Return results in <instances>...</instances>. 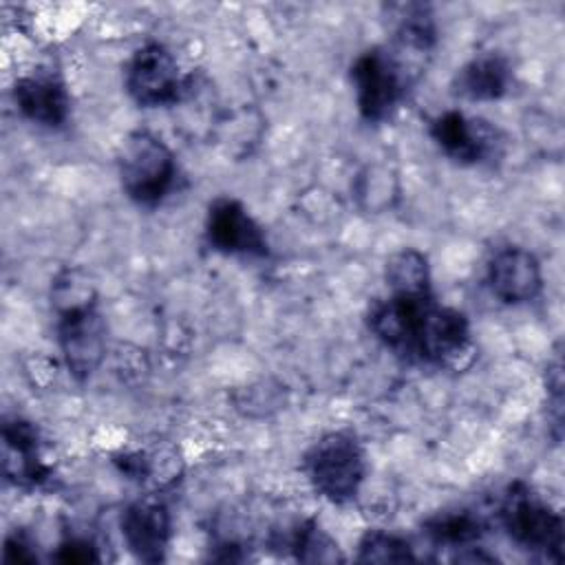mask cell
<instances>
[{"label":"cell","mask_w":565,"mask_h":565,"mask_svg":"<svg viewBox=\"0 0 565 565\" xmlns=\"http://www.w3.org/2000/svg\"><path fill=\"white\" fill-rule=\"evenodd\" d=\"M371 333L393 353L419 364H455L470 351L468 318L433 294H388L369 311Z\"/></svg>","instance_id":"cell-1"},{"label":"cell","mask_w":565,"mask_h":565,"mask_svg":"<svg viewBox=\"0 0 565 565\" xmlns=\"http://www.w3.org/2000/svg\"><path fill=\"white\" fill-rule=\"evenodd\" d=\"M117 168L124 192L143 207L159 205L177 179L174 152L150 130H135L121 141Z\"/></svg>","instance_id":"cell-2"},{"label":"cell","mask_w":565,"mask_h":565,"mask_svg":"<svg viewBox=\"0 0 565 565\" xmlns=\"http://www.w3.org/2000/svg\"><path fill=\"white\" fill-rule=\"evenodd\" d=\"M305 472L311 488L329 503L353 501L366 475L362 444L347 430L322 435L305 455Z\"/></svg>","instance_id":"cell-3"},{"label":"cell","mask_w":565,"mask_h":565,"mask_svg":"<svg viewBox=\"0 0 565 565\" xmlns=\"http://www.w3.org/2000/svg\"><path fill=\"white\" fill-rule=\"evenodd\" d=\"M499 519L508 536L523 550L547 561L563 558V516L527 483L514 481L508 486L499 505Z\"/></svg>","instance_id":"cell-4"},{"label":"cell","mask_w":565,"mask_h":565,"mask_svg":"<svg viewBox=\"0 0 565 565\" xmlns=\"http://www.w3.org/2000/svg\"><path fill=\"white\" fill-rule=\"evenodd\" d=\"M57 307V344L68 373L86 382L106 353V322L97 309L95 294L55 302Z\"/></svg>","instance_id":"cell-5"},{"label":"cell","mask_w":565,"mask_h":565,"mask_svg":"<svg viewBox=\"0 0 565 565\" xmlns=\"http://www.w3.org/2000/svg\"><path fill=\"white\" fill-rule=\"evenodd\" d=\"M349 75L355 90L358 110L362 119L373 124L388 119L411 90L384 46H373L360 53L353 60Z\"/></svg>","instance_id":"cell-6"},{"label":"cell","mask_w":565,"mask_h":565,"mask_svg":"<svg viewBox=\"0 0 565 565\" xmlns=\"http://www.w3.org/2000/svg\"><path fill=\"white\" fill-rule=\"evenodd\" d=\"M430 137L444 154L463 166L492 163L503 154V132L481 119L466 117L459 110H446L430 121Z\"/></svg>","instance_id":"cell-7"},{"label":"cell","mask_w":565,"mask_h":565,"mask_svg":"<svg viewBox=\"0 0 565 565\" xmlns=\"http://www.w3.org/2000/svg\"><path fill=\"white\" fill-rule=\"evenodd\" d=\"M124 82L128 95L146 108L174 104L183 93L179 64L159 42H146L130 55Z\"/></svg>","instance_id":"cell-8"},{"label":"cell","mask_w":565,"mask_h":565,"mask_svg":"<svg viewBox=\"0 0 565 565\" xmlns=\"http://www.w3.org/2000/svg\"><path fill=\"white\" fill-rule=\"evenodd\" d=\"M205 236L212 249L232 256H256L269 254L267 236L245 205L236 199H216L207 210Z\"/></svg>","instance_id":"cell-9"},{"label":"cell","mask_w":565,"mask_h":565,"mask_svg":"<svg viewBox=\"0 0 565 565\" xmlns=\"http://www.w3.org/2000/svg\"><path fill=\"white\" fill-rule=\"evenodd\" d=\"M488 287L505 305L532 302L543 289L539 258L519 245H505L488 260Z\"/></svg>","instance_id":"cell-10"},{"label":"cell","mask_w":565,"mask_h":565,"mask_svg":"<svg viewBox=\"0 0 565 565\" xmlns=\"http://www.w3.org/2000/svg\"><path fill=\"white\" fill-rule=\"evenodd\" d=\"M121 536L135 558L159 563L166 558L172 539V519L163 501L139 499L121 512Z\"/></svg>","instance_id":"cell-11"},{"label":"cell","mask_w":565,"mask_h":565,"mask_svg":"<svg viewBox=\"0 0 565 565\" xmlns=\"http://www.w3.org/2000/svg\"><path fill=\"white\" fill-rule=\"evenodd\" d=\"M2 470L4 477L22 488L40 486L49 477V466L40 457L38 428L20 417L2 424Z\"/></svg>","instance_id":"cell-12"},{"label":"cell","mask_w":565,"mask_h":565,"mask_svg":"<svg viewBox=\"0 0 565 565\" xmlns=\"http://www.w3.org/2000/svg\"><path fill=\"white\" fill-rule=\"evenodd\" d=\"M18 110L42 126L57 128L66 124L71 113V97L62 79L51 73H35L20 77L13 86Z\"/></svg>","instance_id":"cell-13"},{"label":"cell","mask_w":565,"mask_h":565,"mask_svg":"<svg viewBox=\"0 0 565 565\" xmlns=\"http://www.w3.org/2000/svg\"><path fill=\"white\" fill-rule=\"evenodd\" d=\"M512 71L505 57L481 53L468 60L452 77V93L470 102H492L508 93Z\"/></svg>","instance_id":"cell-14"},{"label":"cell","mask_w":565,"mask_h":565,"mask_svg":"<svg viewBox=\"0 0 565 565\" xmlns=\"http://www.w3.org/2000/svg\"><path fill=\"white\" fill-rule=\"evenodd\" d=\"M384 280L388 287V294H399V296L433 294L428 258L413 247L399 249L386 260Z\"/></svg>","instance_id":"cell-15"},{"label":"cell","mask_w":565,"mask_h":565,"mask_svg":"<svg viewBox=\"0 0 565 565\" xmlns=\"http://www.w3.org/2000/svg\"><path fill=\"white\" fill-rule=\"evenodd\" d=\"M424 532L435 543L468 547L483 536L486 523L472 510H444L424 521Z\"/></svg>","instance_id":"cell-16"},{"label":"cell","mask_w":565,"mask_h":565,"mask_svg":"<svg viewBox=\"0 0 565 565\" xmlns=\"http://www.w3.org/2000/svg\"><path fill=\"white\" fill-rule=\"evenodd\" d=\"M294 556L302 563H342L344 554L338 541L327 534L313 519L302 521L289 536Z\"/></svg>","instance_id":"cell-17"},{"label":"cell","mask_w":565,"mask_h":565,"mask_svg":"<svg viewBox=\"0 0 565 565\" xmlns=\"http://www.w3.org/2000/svg\"><path fill=\"white\" fill-rule=\"evenodd\" d=\"M360 563H411L417 561L408 541L384 530H369L358 543Z\"/></svg>","instance_id":"cell-18"},{"label":"cell","mask_w":565,"mask_h":565,"mask_svg":"<svg viewBox=\"0 0 565 565\" xmlns=\"http://www.w3.org/2000/svg\"><path fill=\"white\" fill-rule=\"evenodd\" d=\"M53 561H57V563H99V554L90 541L73 536L57 545Z\"/></svg>","instance_id":"cell-19"},{"label":"cell","mask_w":565,"mask_h":565,"mask_svg":"<svg viewBox=\"0 0 565 565\" xmlns=\"http://www.w3.org/2000/svg\"><path fill=\"white\" fill-rule=\"evenodd\" d=\"M4 563H35L38 556L31 547V543L22 536V534H13L7 539L4 543V554H2Z\"/></svg>","instance_id":"cell-20"}]
</instances>
